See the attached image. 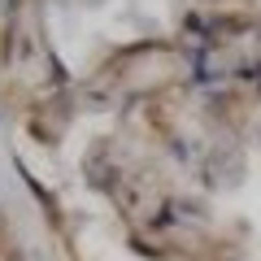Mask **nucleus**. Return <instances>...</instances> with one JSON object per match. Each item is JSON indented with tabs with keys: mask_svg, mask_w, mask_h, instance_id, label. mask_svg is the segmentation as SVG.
<instances>
[]
</instances>
